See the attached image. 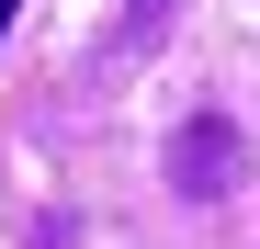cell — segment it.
Masks as SVG:
<instances>
[{
  "mask_svg": "<svg viewBox=\"0 0 260 249\" xmlns=\"http://www.w3.org/2000/svg\"><path fill=\"white\" fill-rule=\"evenodd\" d=\"M12 12H23V0H0V34H12Z\"/></svg>",
  "mask_w": 260,
  "mask_h": 249,
  "instance_id": "cell-3",
  "label": "cell"
},
{
  "mask_svg": "<svg viewBox=\"0 0 260 249\" xmlns=\"http://www.w3.org/2000/svg\"><path fill=\"white\" fill-rule=\"evenodd\" d=\"M170 181H181V204H226L249 181V147H238V124L226 113H192L181 136H170Z\"/></svg>",
  "mask_w": 260,
  "mask_h": 249,
  "instance_id": "cell-1",
  "label": "cell"
},
{
  "mask_svg": "<svg viewBox=\"0 0 260 249\" xmlns=\"http://www.w3.org/2000/svg\"><path fill=\"white\" fill-rule=\"evenodd\" d=\"M158 12H170V0H124V23H113V46H147V34H158Z\"/></svg>",
  "mask_w": 260,
  "mask_h": 249,
  "instance_id": "cell-2",
  "label": "cell"
}]
</instances>
